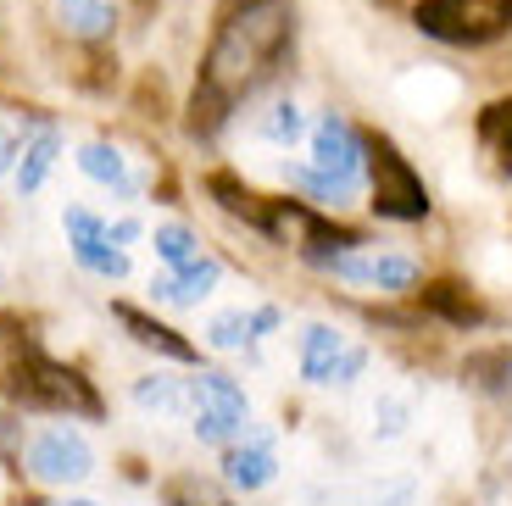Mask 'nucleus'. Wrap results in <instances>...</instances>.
<instances>
[{
    "label": "nucleus",
    "mask_w": 512,
    "mask_h": 506,
    "mask_svg": "<svg viewBox=\"0 0 512 506\" xmlns=\"http://www.w3.org/2000/svg\"><path fill=\"white\" fill-rule=\"evenodd\" d=\"M479 145L496 162V173H512V95L507 101H490L479 112Z\"/></svg>",
    "instance_id": "nucleus-17"
},
{
    "label": "nucleus",
    "mask_w": 512,
    "mask_h": 506,
    "mask_svg": "<svg viewBox=\"0 0 512 506\" xmlns=\"http://www.w3.org/2000/svg\"><path fill=\"white\" fill-rule=\"evenodd\" d=\"M206 190H212V201H218L229 217H240L245 228H256V234L268 228L273 201H268V195H256V190H245V184H240L234 173H212V178H206Z\"/></svg>",
    "instance_id": "nucleus-13"
},
{
    "label": "nucleus",
    "mask_w": 512,
    "mask_h": 506,
    "mask_svg": "<svg viewBox=\"0 0 512 506\" xmlns=\"http://www.w3.org/2000/svg\"><path fill=\"white\" fill-rule=\"evenodd\" d=\"M56 17L73 39H106L112 34V0H56Z\"/></svg>",
    "instance_id": "nucleus-18"
},
{
    "label": "nucleus",
    "mask_w": 512,
    "mask_h": 506,
    "mask_svg": "<svg viewBox=\"0 0 512 506\" xmlns=\"http://www.w3.org/2000/svg\"><path fill=\"white\" fill-rule=\"evenodd\" d=\"M362 173H368V134L346 123V117H318L312 128V167H290V184L312 190L318 201L346 206L357 195Z\"/></svg>",
    "instance_id": "nucleus-3"
},
{
    "label": "nucleus",
    "mask_w": 512,
    "mask_h": 506,
    "mask_svg": "<svg viewBox=\"0 0 512 506\" xmlns=\"http://www.w3.org/2000/svg\"><path fill=\"white\" fill-rule=\"evenodd\" d=\"M28 473L39 484H84L95 473V451L73 429H45L28 440Z\"/></svg>",
    "instance_id": "nucleus-7"
},
{
    "label": "nucleus",
    "mask_w": 512,
    "mask_h": 506,
    "mask_svg": "<svg viewBox=\"0 0 512 506\" xmlns=\"http://www.w3.org/2000/svg\"><path fill=\"white\" fill-rule=\"evenodd\" d=\"M245 418H251V406L229 373H195V434L206 445H229L245 429Z\"/></svg>",
    "instance_id": "nucleus-6"
},
{
    "label": "nucleus",
    "mask_w": 512,
    "mask_h": 506,
    "mask_svg": "<svg viewBox=\"0 0 512 506\" xmlns=\"http://www.w3.org/2000/svg\"><path fill=\"white\" fill-rule=\"evenodd\" d=\"M162 506H234V501L201 473H179V479L162 484Z\"/></svg>",
    "instance_id": "nucleus-22"
},
{
    "label": "nucleus",
    "mask_w": 512,
    "mask_h": 506,
    "mask_svg": "<svg viewBox=\"0 0 512 506\" xmlns=\"http://www.w3.org/2000/svg\"><path fill=\"white\" fill-rule=\"evenodd\" d=\"M273 473H279V462H273L268 440L234 445V451L223 456V479H229L234 490H262V484H273Z\"/></svg>",
    "instance_id": "nucleus-16"
},
{
    "label": "nucleus",
    "mask_w": 512,
    "mask_h": 506,
    "mask_svg": "<svg viewBox=\"0 0 512 506\" xmlns=\"http://www.w3.org/2000/svg\"><path fill=\"white\" fill-rule=\"evenodd\" d=\"M368 178H373V212L390 223H423L429 217V190L412 173V162L396 151L390 134H368Z\"/></svg>",
    "instance_id": "nucleus-5"
},
{
    "label": "nucleus",
    "mask_w": 512,
    "mask_h": 506,
    "mask_svg": "<svg viewBox=\"0 0 512 506\" xmlns=\"http://www.w3.org/2000/svg\"><path fill=\"white\" fill-rule=\"evenodd\" d=\"M262 140H273V145H295L301 134H307V117H301V106L295 101H279V106H268V117H262Z\"/></svg>",
    "instance_id": "nucleus-24"
},
{
    "label": "nucleus",
    "mask_w": 512,
    "mask_h": 506,
    "mask_svg": "<svg viewBox=\"0 0 512 506\" xmlns=\"http://www.w3.org/2000/svg\"><path fill=\"white\" fill-rule=\"evenodd\" d=\"M412 23L446 45H490L512 28V0H418Z\"/></svg>",
    "instance_id": "nucleus-4"
},
{
    "label": "nucleus",
    "mask_w": 512,
    "mask_h": 506,
    "mask_svg": "<svg viewBox=\"0 0 512 506\" xmlns=\"http://www.w3.org/2000/svg\"><path fill=\"white\" fill-rule=\"evenodd\" d=\"M112 317H117V323H123L128 334H134V345H145V351L167 356V362H195V345L184 340L179 329H167V323H156V317H145L140 306L117 301V306H112Z\"/></svg>",
    "instance_id": "nucleus-12"
},
{
    "label": "nucleus",
    "mask_w": 512,
    "mask_h": 506,
    "mask_svg": "<svg viewBox=\"0 0 512 506\" xmlns=\"http://www.w3.org/2000/svg\"><path fill=\"white\" fill-rule=\"evenodd\" d=\"M290 45H295L290 0H234L218 17V34L206 45L201 78H195V95H190L195 140H212L240 112V101H251L256 89L284 67Z\"/></svg>",
    "instance_id": "nucleus-1"
},
{
    "label": "nucleus",
    "mask_w": 512,
    "mask_h": 506,
    "mask_svg": "<svg viewBox=\"0 0 512 506\" xmlns=\"http://www.w3.org/2000/svg\"><path fill=\"white\" fill-rule=\"evenodd\" d=\"M156 256H162L167 267H190V262H201V240H195L184 223H162L156 228Z\"/></svg>",
    "instance_id": "nucleus-23"
},
{
    "label": "nucleus",
    "mask_w": 512,
    "mask_h": 506,
    "mask_svg": "<svg viewBox=\"0 0 512 506\" xmlns=\"http://www.w3.org/2000/svg\"><path fill=\"white\" fill-rule=\"evenodd\" d=\"M218 279H223V262L218 256H201V262H190V267L162 273V279L151 284V295L156 301H173V306H201L206 295L218 290Z\"/></svg>",
    "instance_id": "nucleus-11"
},
{
    "label": "nucleus",
    "mask_w": 512,
    "mask_h": 506,
    "mask_svg": "<svg viewBox=\"0 0 512 506\" xmlns=\"http://www.w3.org/2000/svg\"><path fill=\"white\" fill-rule=\"evenodd\" d=\"M423 306H429V312H440L446 323H457V329H474V323H485V306L462 290V284H451V279L429 284V290H423Z\"/></svg>",
    "instance_id": "nucleus-19"
},
{
    "label": "nucleus",
    "mask_w": 512,
    "mask_h": 506,
    "mask_svg": "<svg viewBox=\"0 0 512 506\" xmlns=\"http://www.w3.org/2000/svg\"><path fill=\"white\" fill-rule=\"evenodd\" d=\"M12 162H17V134L0 123V173H12Z\"/></svg>",
    "instance_id": "nucleus-25"
},
{
    "label": "nucleus",
    "mask_w": 512,
    "mask_h": 506,
    "mask_svg": "<svg viewBox=\"0 0 512 506\" xmlns=\"http://www.w3.org/2000/svg\"><path fill=\"white\" fill-rule=\"evenodd\" d=\"M56 151H62V140H56V128H39L34 140L23 145V162H17V190L34 195L39 184H45V173L56 167Z\"/></svg>",
    "instance_id": "nucleus-21"
},
{
    "label": "nucleus",
    "mask_w": 512,
    "mask_h": 506,
    "mask_svg": "<svg viewBox=\"0 0 512 506\" xmlns=\"http://www.w3.org/2000/svg\"><path fill=\"white\" fill-rule=\"evenodd\" d=\"M268 329H279V312L273 306H262V312H218L206 323V340L218 345V351H245L256 334H268Z\"/></svg>",
    "instance_id": "nucleus-14"
},
{
    "label": "nucleus",
    "mask_w": 512,
    "mask_h": 506,
    "mask_svg": "<svg viewBox=\"0 0 512 506\" xmlns=\"http://www.w3.org/2000/svg\"><path fill=\"white\" fill-rule=\"evenodd\" d=\"M78 167H84V173H90L95 184H106L112 195H140V173L128 167V156H123V151H112V145H101V140L78 151Z\"/></svg>",
    "instance_id": "nucleus-15"
},
{
    "label": "nucleus",
    "mask_w": 512,
    "mask_h": 506,
    "mask_svg": "<svg viewBox=\"0 0 512 506\" xmlns=\"http://www.w3.org/2000/svg\"><path fill=\"white\" fill-rule=\"evenodd\" d=\"M67 506H95V501H67Z\"/></svg>",
    "instance_id": "nucleus-26"
},
{
    "label": "nucleus",
    "mask_w": 512,
    "mask_h": 506,
    "mask_svg": "<svg viewBox=\"0 0 512 506\" xmlns=\"http://www.w3.org/2000/svg\"><path fill=\"white\" fill-rule=\"evenodd\" d=\"M62 223H67V240H73L78 267H90V273H101V279H123V273H128V256L117 251L112 223H101V217L84 212V206H67Z\"/></svg>",
    "instance_id": "nucleus-10"
},
{
    "label": "nucleus",
    "mask_w": 512,
    "mask_h": 506,
    "mask_svg": "<svg viewBox=\"0 0 512 506\" xmlns=\"http://www.w3.org/2000/svg\"><path fill=\"white\" fill-rule=\"evenodd\" d=\"M134 401L145 412H195V379H140L134 384Z\"/></svg>",
    "instance_id": "nucleus-20"
},
{
    "label": "nucleus",
    "mask_w": 512,
    "mask_h": 506,
    "mask_svg": "<svg viewBox=\"0 0 512 506\" xmlns=\"http://www.w3.org/2000/svg\"><path fill=\"white\" fill-rule=\"evenodd\" d=\"M362 367H368V351L351 345L346 334L323 329V323H312V329L301 334V379H312V384H351Z\"/></svg>",
    "instance_id": "nucleus-8"
},
{
    "label": "nucleus",
    "mask_w": 512,
    "mask_h": 506,
    "mask_svg": "<svg viewBox=\"0 0 512 506\" xmlns=\"http://www.w3.org/2000/svg\"><path fill=\"white\" fill-rule=\"evenodd\" d=\"M334 279L346 284H368V290H412L418 284V262L412 256H396V251H379V245H368V251H340L329 262Z\"/></svg>",
    "instance_id": "nucleus-9"
},
{
    "label": "nucleus",
    "mask_w": 512,
    "mask_h": 506,
    "mask_svg": "<svg viewBox=\"0 0 512 506\" xmlns=\"http://www.w3.org/2000/svg\"><path fill=\"white\" fill-rule=\"evenodd\" d=\"M0 384L17 406L28 412H56V418H101V395L95 384L78 373V367L45 356L39 345H12L6 367H0Z\"/></svg>",
    "instance_id": "nucleus-2"
}]
</instances>
